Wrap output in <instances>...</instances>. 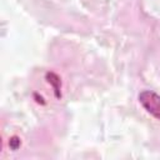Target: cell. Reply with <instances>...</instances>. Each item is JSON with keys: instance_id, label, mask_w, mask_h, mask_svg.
Wrapping results in <instances>:
<instances>
[{"instance_id": "cell-1", "label": "cell", "mask_w": 160, "mask_h": 160, "mask_svg": "<svg viewBox=\"0 0 160 160\" xmlns=\"http://www.w3.org/2000/svg\"><path fill=\"white\" fill-rule=\"evenodd\" d=\"M139 101L150 115L160 120V95L155 94L154 91L145 90L139 94Z\"/></svg>"}]
</instances>
